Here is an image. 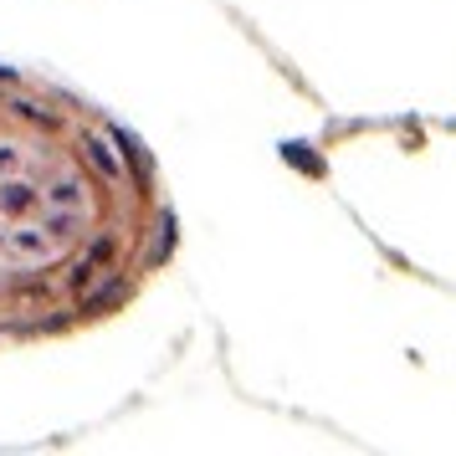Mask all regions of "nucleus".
Listing matches in <instances>:
<instances>
[{"mask_svg": "<svg viewBox=\"0 0 456 456\" xmlns=\"http://www.w3.org/2000/svg\"><path fill=\"white\" fill-rule=\"evenodd\" d=\"M175 251L154 159L103 108L0 67V344L67 338Z\"/></svg>", "mask_w": 456, "mask_h": 456, "instance_id": "1", "label": "nucleus"}]
</instances>
